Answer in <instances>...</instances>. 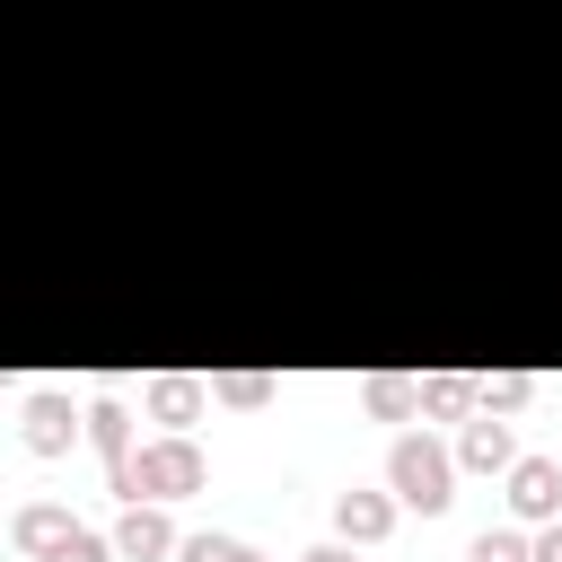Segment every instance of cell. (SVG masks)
I'll return each instance as SVG.
<instances>
[{
  "instance_id": "obj_1",
  "label": "cell",
  "mask_w": 562,
  "mask_h": 562,
  "mask_svg": "<svg viewBox=\"0 0 562 562\" xmlns=\"http://www.w3.org/2000/svg\"><path fill=\"white\" fill-rule=\"evenodd\" d=\"M202 448L184 439V430H158V439H140L132 448V465L114 474V501H184V492H202Z\"/></svg>"
},
{
  "instance_id": "obj_2",
  "label": "cell",
  "mask_w": 562,
  "mask_h": 562,
  "mask_svg": "<svg viewBox=\"0 0 562 562\" xmlns=\"http://www.w3.org/2000/svg\"><path fill=\"white\" fill-rule=\"evenodd\" d=\"M386 492H395L404 509L439 518V509L457 501V448H439L430 430H404V439L386 448Z\"/></svg>"
},
{
  "instance_id": "obj_3",
  "label": "cell",
  "mask_w": 562,
  "mask_h": 562,
  "mask_svg": "<svg viewBox=\"0 0 562 562\" xmlns=\"http://www.w3.org/2000/svg\"><path fill=\"white\" fill-rule=\"evenodd\" d=\"M114 544H123V562H167L184 536H176L167 501H123V527H114Z\"/></svg>"
},
{
  "instance_id": "obj_4",
  "label": "cell",
  "mask_w": 562,
  "mask_h": 562,
  "mask_svg": "<svg viewBox=\"0 0 562 562\" xmlns=\"http://www.w3.org/2000/svg\"><path fill=\"white\" fill-rule=\"evenodd\" d=\"M457 465H474V474H509L518 465V448H509V413H465V430H457Z\"/></svg>"
},
{
  "instance_id": "obj_5",
  "label": "cell",
  "mask_w": 562,
  "mask_h": 562,
  "mask_svg": "<svg viewBox=\"0 0 562 562\" xmlns=\"http://www.w3.org/2000/svg\"><path fill=\"white\" fill-rule=\"evenodd\" d=\"M509 509H518L527 527L562 518V465H553V457H518V465H509Z\"/></svg>"
},
{
  "instance_id": "obj_6",
  "label": "cell",
  "mask_w": 562,
  "mask_h": 562,
  "mask_svg": "<svg viewBox=\"0 0 562 562\" xmlns=\"http://www.w3.org/2000/svg\"><path fill=\"white\" fill-rule=\"evenodd\" d=\"M79 422H88V413H70L61 386H35V395H26V448H35V457H61V448L79 439Z\"/></svg>"
},
{
  "instance_id": "obj_7",
  "label": "cell",
  "mask_w": 562,
  "mask_h": 562,
  "mask_svg": "<svg viewBox=\"0 0 562 562\" xmlns=\"http://www.w3.org/2000/svg\"><path fill=\"white\" fill-rule=\"evenodd\" d=\"M88 448L105 457V492H114V474H123V465H132V448H140V439H132V413H123L114 395H97V404H88Z\"/></svg>"
},
{
  "instance_id": "obj_8",
  "label": "cell",
  "mask_w": 562,
  "mask_h": 562,
  "mask_svg": "<svg viewBox=\"0 0 562 562\" xmlns=\"http://www.w3.org/2000/svg\"><path fill=\"white\" fill-rule=\"evenodd\" d=\"M211 404V378H184V369H167V378H149V422H167V430H184L193 413Z\"/></svg>"
},
{
  "instance_id": "obj_9",
  "label": "cell",
  "mask_w": 562,
  "mask_h": 562,
  "mask_svg": "<svg viewBox=\"0 0 562 562\" xmlns=\"http://www.w3.org/2000/svg\"><path fill=\"white\" fill-rule=\"evenodd\" d=\"M386 527H395V492H342V501H334V536L378 544Z\"/></svg>"
},
{
  "instance_id": "obj_10",
  "label": "cell",
  "mask_w": 562,
  "mask_h": 562,
  "mask_svg": "<svg viewBox=\"0 0 562 562\" xmlns=\"http://www.w3.org/2000/svg\"><path fill=\"white\" fill-rule=\"evenodd\" d=\"M70 527H79V518H70V509H53V501H26V509H18V518H9V544H18V553H35V562H44V553H53V544H61V536H70Z\"/></svg>"
},
{
  "instance_id": "obj_11",
  "label": "cell",
  "mask_w": 562,
  "mask_h": 562,
  "mask_svg": "<svg viewBox=\"0 0 562 562\" xmlns=\"http://www.w3.org/2000/svg\"><path fill=\"white\" fill-rule=\"evenodd\" d=\"M483 404V378H465V369H430L422 378V413H474Z\"/></svg>"
},
{
  "instance_id": "obj_12",
  "label": "cell",
  "mask_w": 562,
  "mask_h": 562,
  "mask_svg": "<svg viewBox=\"0 0 562 562\" xmlns=\"http://www.w3.org/2000/svg\"><path fill=\"white\" fill-rule=\"evenodd\" d=\"M360 395H369L378 422H413V413H422V378H369Z\"/></svg>"
},
{
  "instance_id": "obj_13",
  "label": "cell",
  "mask_w": 562,
  "mask_h": 562,
  "mask_svg": "<svg viewBox=\"0 0 562 562\" xmlns=\"http://www.w3.org/2000/svg\"><path fill=\"white\" fill-rule=\"evenodd\" d=\"M176 562H263V553H255L246 536H184Z\"/></svg>"
},
{
  "instance_id": "obj_14",
  "label": "cell",
  "mask_w": 562,
  "mask_h": 562,
  "mask_svg": "<svg viewBox=\"0 0 562 562\" xmlns=\"http://www.w3.org/2000/svg\"><path fill=\"white\" fill-rule=\"evenodd\" d=\"M465 562H536V536H518V527H483Z\"/></svg>"
},
{
  "instance_id": "obj_15",
  "label": "cell",
  "mask_w": 562,
  "mask_h": 562,
  "mask_svg": "<svg viewBox=\"0 0 562 562\" xmlns=\"http://www.w3.org/2000/svg\"><path fill=\"white\" fill-rule=\"evenodd\" d=\"M114 553H123L114 536H97V527H70V536H61V544H53L44 562H114Z\"/></svg>"
},
{
  "instance_id": "obj_16",
  "label": "cell",
  "mask_w": 562,
  "mask_h": 562,
  "mask_svg": "<svg viewBox=\"0 0 562 562\" xmlns=\"http://www.w3.org/2000/svg\"><path fill=\"white\" fill-rule=\"evenodd\" d=\"M211 395H220V404H263V395H272V378H263V369H220V378H211Z\"/></svg>"
},
{
  "instance_id": "obj_17",
  "label": "cell",
  "mask_w": 562,
  "mask_h": 562,
  "mask_svg": "<svg viewBox=\"0 0 562 562\" xmlns=\"http://www.w3.org/2000/svg\"><path fill=\"white\" fill-rule=\"evenodd\" d=\"M527 395H536V378H527V369H501V378H483V413H518Z\"/></svg>"
},
{
  "instance_id": "obj_18",
  "label": "cell",
  "mask_w": 562,
  "mask_h": 562,
  "mask_svg": "<svg viewBox=\"0 0 562 562\" xmlns=\"http://www.w3.org/2000/svg\"><path fill=\"white\" fill-rule=\"evenodd\" d=\"M299 562H360V544H351V536H334V544H307Z\"/></svg>"
},
{
  "instance_id": "obj_19",
  "label": "cell",
  "mask_w": 562,
  "mask_h": 562,
  "mask_svg": "<svg viewBox=\"0 0 562 562\" xmlns=\"http://www.w3.org/2000/svg\"><path fill=\"white\" fill-rule=\"evenodd\" d=\"M536 562H562V518H544V527H536Z\"/></svg>"
}]
</instances>
